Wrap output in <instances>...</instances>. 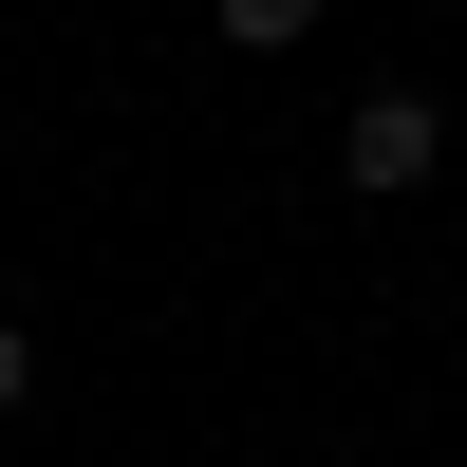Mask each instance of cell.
I'll list each match as a JSON object with an SVG mask.
<instances>
[{"label": "cell", "mask_w": 467, "mask_h": 467, "mask_svg": "<svg viewBox=\"0 0 467 467\" xmlns=\"http://www.w3.org/2000/svg\"><path fill=\"white\" fill-rule=\"evenodd\" d=\"M19 393H37V337H19V318H0V411H19Z\"/></svg>", "instance_id": "cell-2"}, {"label": "cell", "mask_w": 467, "mask_h": 467, "mask_svg": "<svg viewBox=\"0 0 467 467\" xmlns=\"http://www.w3.org/2000/svg\"><path fill=\"white\" fill-rule=\"evenodd\" d=\"M337 169H356L374 206H393V187H431V169H449V112H431V94L393 75V94H356V131H337Z\"/></svg>", "instance_id": "cell-1"}]
</instances>
